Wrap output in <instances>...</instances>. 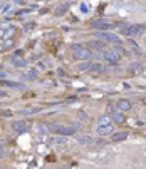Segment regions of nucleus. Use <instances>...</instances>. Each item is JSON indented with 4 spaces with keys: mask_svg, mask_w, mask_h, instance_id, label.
<instances>
[{
    "mask_svg": "<svg viewBox=\"0 0 146 169\" xmlns=\"http://www.w3.org/2000/svg\"><path fill=\"white\" fill-rule=\"evenodd\" d=\"M146 32V25L143 24H138V25H123L121 27V34L123 35H129V37L136 39V37H141Z\"/></svg>",
    "mask_w": 146,
    "mask_h": 169,
    "instance_id": "nucleus-1",
    "label": "nucleus"
},
{
    "mask_svg": "<svg viewBox=\"0 0 146 169\" xmlns=\"http://www.w3.org/2000/svg\"><path fill=\"white\" fill-rule=\"evenodd\" d=\"M47 129L51 132H56V134H60V136H72L74 132H77V129L74 126H64V124H49Z\"/></svg>",
    "mask_w": 146,
    "mask_h": 169,
    "instance_id": "nucleus-2",
    "label": "nucleus"
},
{
    "mask_svg": "<svg viewBox=\"0 0 146 169\" xmlns=\"http://www.w3.org/2000/svg\"><path fill=\"white\" fill-rule=\"evenodd\" d=\"M72 50H74V57L79 60H87L91 57V52L87 49H84L83 45H72Z\"/></svg>",
    "mask_w": 146,
    "mask_h": 169,
    "instance_id": "nucleus-3",
    "label": "nucleus"
},
{
    "mask_svg": "<svg viewBox=\"0 0 146 169\" xmlns=\"http://www.w3.org/2000/svg\"><path fill=\"white\" fill-rule=\"evenodd\" d=\"M15 34V25H2L0 27V39H3V40H7V39H10L12 35Z\"/></svg>",
    "mask_w": 146,
    "mask_h": 169,
    "instance_id": "nucleus-4",
    "label": "nucleus"
},
{
    "mask_svg": "<svg viewBox=\"0 0 146 169\" xmlns=\"http://www.w3.org/2000/svg\"><path fill=\"white\" fill-rule=\"evenodd\" d=\"M96 35H98L99 39H102V40L114 42V44H117V42H121V39L117 37L116 34H111V32H96Z\"/></svg>",
    "mask_w": 146,
    "mask_h": 169,
    "instance_id": "nucleus-5",
    "label": "nucleus"
},
{
    "mask_svg": "<svg viewBox=\"0 0 146 169\" xmlns=\"http://www.w3.org/2000/svg\"><path fill=\"white\" fill-rule=\"evenodd\" d=\"M12 131L19 132V134L27 132V131H29V124H27L25 121H15V122H12Z\"/></svg>",
    "mask_w": 146,
    "mask_h": 169,
    "instance_id": "nucleus-6",
    "label": "nucleus"
},
{
    "mask_svg": "<svg viewBox=\"0 0 146 169\" xmlns=\"http://www.w3.org/2000/svg\"><path fill=\"white\" fill-rule=\"evenodd\" d=\"M114 132V126L113 124H108V126H98V134L101 137H108Z\"/></svg>",
    "mask_w": 146,
    "mask_h": 169,
    "instance_id": "nucleus-7",
    "label": "nucleus"
},
{
    "mask_svg": "<svg viewBox=\"0 0 146 169\" xmlns=\"http://www.w3.org/2000/svg\"><path fill=\"white\" fill-rule=\"evenodd\" d=\"M104 60L108 66H117L119 64V55L116 52H104Z\"/></svg>",
    "mask_w": 146,
    "mask_h": 169,
    "instance_id": "nucleus-8",
    "label": "nucleus"
},
{
    "mask_svg": "<svg viewBox=\"0 0 146 169\" xmlns=\"http://www.w3.org/2000/svg\"><path fill=\"white\" fill-rule=\"evenodd\" d=\"M92 27L98 28L99 32H108V30H111V28H113V25L108 24V22H104V20H94V22H92Z\"/></svg>",
    "mask_w": 146,
    "mask_h": 169,
    "instance_id": "nucleus-9",
    "label": "nucleus"
},
{
    "mask_svg": "<svg viewBox=\"0 0 146 169\" xmlns=\"http://www.w3.org/2000/svg\"><path fill=\"white\" fill-rule=\"evenodd\" d=\"M116 106H117V109H119V112H128V111H131L133 104H131L129 99H119Z\"/></svg>",
    "mask_w": 146,
    "mask_h": 169,
    "instance_id": "nucleus-10",
    "label": "nucleus"
},
{
    "mask_svg": "<svg viewBox=\"0 0 146 169\" xmlns=\"http://www.w3.org/2000/svg\"><path fill=\"white\" fill-rule=\"evenodd\" d=\"M77 142L81 146H89V144H94V139L91 136H77Z\"/></svg>",
    "mask_w": 146,
    "mask_h": 169,
    "instance_id": "nucleus-11",
    "label": "nucleus"
},
{
    "mask_svg": "<svg viewBox=\"0 0 146 169\" xmlns=\"http://www.w3.org/2000/svg\"><path fill=\"white\" fill-rule=\"evenodd\" d=\"M10 62H12L15 67H25V60H24L22 57H19V55L10 57Z\"/></svg>",
    "mask_w": 146,
    "mask_h": 169,
    "instance_id": "nucleus-12",
    "label": "nucleus"
},
{
    "mask_svg": "<svg viewBox=\"0 0 146 169\" xmlns=\"http://www.w3.org/2000/svg\"><path fill=\"white\" fill-rule=\"evenodd\" d=\"M89 70H91V72H96V74H101L102 70H104V67H102V64L94 62V64H91V66H89Z\"/></svg>",
    "mask_w": 146,
    "mask_h": 169,
    "instance_id": "nucleus-13",
    "label": "nucleus"
},
{
    "mask_svg": "<svg viewBox=\"0 0 146 169\" xmlns=\"http://www.w3.org/2000/svg\"><path fill=\"white\" fill-rule=\"evenodd\" d=\"M126 137H128V132H117V134H113V141H114V142L124 141Z\"/></svg>",
    "mask_w": 146,
    "mask_h": 169,
    "instance_id": "nucleus-14",
    "label": "nucleus"
},
{
    "mask_svg": "<svg viewBox=\"0 0 146 169\" xmlns=\"http://www.w3.org/2000/svg\"><path fill=\"white\" fill-rule=\"evenodd\" d=\"M113 119H114V122H117V124H123V122H124L123 112H114V114H113Z\"/></svg>",
    "mask_w": 146,
    "mask_h": 169,
    "instance_id": "nucleus-15",
    "label": "nucleus"
},
{
    "mask_svg": "<svg viewBox=\"0 0 146 169\" xmlns=\"http://www.w3.org/2000/svg\"><path fill=\"white\" fill-rule=\"evenodd\" d=\"M66 12H67V5H59L57 9H56V15H57V17L64 15Z\"/></svg>",
    "mask_w": 146,
    "mask_h": 169,
    "instance_id": "nucleus-16",
    "label": "nucleus"
},
{
    "mask_svg": "<svg viewBox=\"0 0 146 169\" xmlns=\"http://www.w3.org/2000/svg\"><path fill=\"white\" fill-rule=\"evenodd\" d=\"M140 70H141V66H140V64L134 62V64H131V66H129V72H131V74H138Z\"/></svg>",
    "mask_w": 146,
    "mask_h": 169,
    "instance_id": "nucleus-17",
    "label": "nucleus"
},
{
    "mask_svg": "<svg viewBox=\"0 0 146 169\" xmlns=\"http://www.w3.org/2000/svg\"><path fill=\"white\" fill-rule=\"evenodd\" d=\"M2 84H3V85H9V87H15V89H22V87H24L22 84H17V82H10V81H3Z\"/></svg>",
    "mask_w": 146,
    "mask_h": 169,
    "instance_id": "nucleus-18",
    "label": "nucleus"
},
{
    "mask_svg": "<svg viewBox=\"0 0 146 169\" xmlns=\"http://www.w3.org/2000/svg\"><path fill=\"white\" fill-rule=\"evenodd\" d=\"M108 124H111V121H109L108 116H102L101 119L98 121V126H108Z\"/></svg>",
    "mask_w": 146,
    "mask_h": 169,
    "instance_id": "nucleus-19",
    "label": "nucleus"
},
{
    "mask_svg": "<svg viewBox=\"0 0 146 169\" xmlns=\"http://www.w3.org/2000/svg\"><path fill=\"white\" fill-rule=\"evenodd\" d=\"M51 144H60V146H67V141L66 139H52Z\"/></svg>",
    "mask_w": 146,
    "mask_h": 169,
    "instance_id": "nucleus-20",
    "label": "nucleus"
},
{
    "mask_svg": "<svg viewBox=\"0 0 146 169\" xmlns=\"http://www.w3.org/2000/svg\"><path fill=\"white\" fill-rule=\"evenodd\" d=\"M89 47L96 49V50H101L102 49V44H101V42H91V44H89Z\"/></svg>",
    "mask_w": 146,
    "mask_h": 169,
    "instance_id": "nucleus-21",
    "label": "nucleus"
},
{
    "mask_svg": "<svg viewBox=\"0 0 146 169\" xmlns=\"http://www.w3.org/2000/svg\"><path fill=\"white\" fill-rule=\"evenodd\" d=\"M24 77H25V79H35V77H37V72H35V70H29Z\"/></svg>",
    "mask_w": 146,
    "mask_h": 169,
    "instance_id": "nucleus-22",
    "label": "nucleus"
},
{
    "mask_svg": "<svg viewBox=\"0 0 146 169\" xmlns=\"http://www.w3.org/2000/svg\"><path fill=\"white\" fill-rule=\"evenodd\" d=\"M40 111V107H35V109H25L22 111V114H34V112H39Z\"/></svg>",
    "mask_w": 146,
    "mask_h": 169,
    "instance_id": "nucleus-23",
    "label": "nucleus"
},
{
    "mask_svg": "<svg viewBox=\"0 0 146 169\" xmlns=\"http://www.w3.org/2000/svg\"><path fill=\"white\" fill-rule=\"evenodd\" d=\"M89 66H91V64H83V66H79V72H84V70H89Z\"/></svg>",
    "mask_w": 146,
    "mask_h": 169,
    "instance_id": "nucleus-24",
    "label": "nucleus"
},
{
    "mask_svg": "<svg viewBox=\"0 0 146 169\" xmlns=\"http://www.w3.org/2000/svg\"><path fill=\"white\" fill-rule=\"evenodd\" d=\"M81 10H83V12H84V13H86V12H87V10H89V9H87V5H86V3H81Z\"/></svg>",
    "mask_w": 146,
    "mask_h": 169,
    "instance_id": "nucleus-25",
    "label": "nucleus"
},
{
    "mask_svg": "<svg viewBox=\"0 0 146 169\" xmlns=\"http://www.w3.org/2000/svg\"><path fill=\"white\" fill-rule=\"evenodd\" d=\"M3 154H5V149H3V144H2V142H0V157H2Z\"/></svg>",
    "mask_w": 146,
    "mask_h": 169,
    "instance_id": "nucleus-26",
    "label": "nucleus"
},
{
    "mask_svg": "<svg viewBox=\"0 0 146 169\" xmlns=\"http://www.w3.org/2000/svg\"><path fill=\"white\" fill-rule=\"evenodd\" d=\"M9 45H10V44H9ZM5 47H7V45H0V50H3Z\"/></svg>",
    "mask_w": 146,
    "mask_h": 169,
    "instance_id": "nucleus-27",
    "label": "nucleus"
},
{
    "mask_svg": "<svg viewBox=\"0 0 146 169\" xmlns=\"http://www.w3.org/2000/svg\"><path fill=\"white\" fill-rule=\"evenodd\" d=\"M60 169H69V167H60Z\"/></svg>",
    "mask_w": 146,
    "mask_h": 169,
    "instance_id": "nucleus-28",
    "label": "nucleus"
}]
</instances>
